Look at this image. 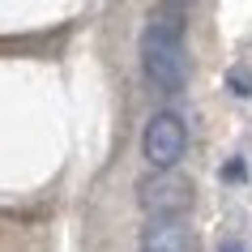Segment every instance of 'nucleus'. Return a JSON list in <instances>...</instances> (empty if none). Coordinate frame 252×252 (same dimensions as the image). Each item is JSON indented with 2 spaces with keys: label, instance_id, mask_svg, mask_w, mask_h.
I'll return each instance as SVG.
<instances>
[{
  "label": "nucleus",
  "instance_id": "f257e3e1",
  "mask_svg": "<svg viewBox=\"0 0 252 252\" xmlns=\"http://www.w3.org/2000/svg\"><path fill=\"white\" fill-rule=\"evenodd\" d=\"M141 68L162 94L184 90V81H188L184 34H171L162 26H146V34H141Z\"/></svg>",
  "mask_w": 252,
  "mask_h": 252
},
{
  "label": "nucleus",
  "instance_id": "f03ea898",
  "mask_svg": "<svg viewBox=\"0 0 252 252\" xmlns=\"http://www.w3.org/2000/svg\"><path fill=\"white\" fill-rule=\"evenodd\" d=\"M137 201L150 218H180L184 210H192V184L175 171H154L137 184Z\"/></svg>",
  "mask_w": 252,
  "mask_h": 252
},
{
  "label": "nucleus",
  "instance_id": "7ed1b4c3",
  "mask_svg": "<svg viewBox=\"0 0 252 252\" xmlns=\"http://www.w3.org/2000/svg\"><path fill=\"white\" fill-rule=\"evenodd\" d=\"M141 150L154 171H175V162L184 158L188 150V128L184 120L171 116V111H158V116L146 124V137H141Z\"/></svg>",
  "mask_w": 252,
  "mask_h": 252
},
{
  "label": "nucleus",
  "instance_id": "20e7f679",
  "mask_svg": "<svg viewBox=\"0 0 252 252\" xmlns=\"http://www.w3.org/2000/svg\"><path fill=\"white\" fill-rule=\"evenodd\" d=\"M141 252H197V239L180 218H150L141 226Z\"/></svg>",
  "mask_w": 252,
  "mask_h": 252
},
{
  "label": "nucleus",
  "instance_id": "39448f33",
  "mask_svg": "<svg viewBox=\"0 0 252 252\" xmlns=\"http://www.w3.org/2000/svg\"><path fill=\"white\" fill-rule=\"evenodd\" d=\"M218 252H244V244H235V239H226V244H222Z\"/></svg>",
  "mask_w": 252,
  "mask_h": 252
}]
</instances>
